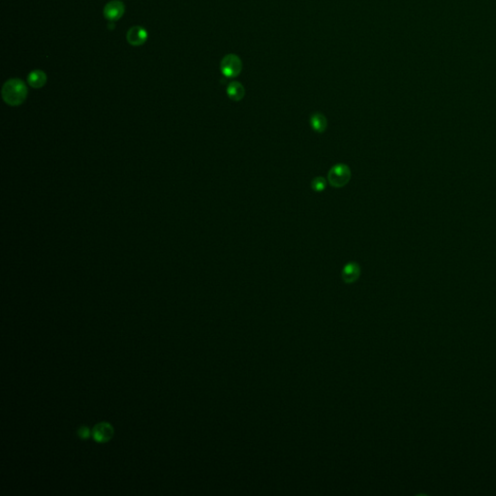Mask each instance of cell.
Masks as SVG:
<instances>
[{"mask_svg": "<svg viewBox=\"0 0 496 496\" xmlns=\"http://www.w3.org/2000/svg\"><path fill=\"white\" fill-rule=\"evenodd\" d=\"M27 96V87L20 79L8 80L2 87V98L10 106H20Z\"/></svg>", "mask_w": 496, "mask_h": 496, "instance_id": "obj_1", "label": "cell"}, {"mask_svg": "<svg viewBox=\"0 0 496 496\" xmlns=\"http://www.w3.org/2000/svg\"><path fill=\"white\" fill-rule=\"evenodd\" d=\"M352 177V172L346 164L332 166L328 173V182L334 188H341L348 184Z\"/></svg>", "mask_w": 496, "mask_h": 496, "instance_id": "obj_2", "label": "cell"}, {"mask_svg": "<svg viewBox=\"0 0 496 496\" xmlns=\"http://www.w3.org/2000/svg\"><path fill=\"white\" fill-rule=\"evenodd\" d=\"M220 70L224 77L233 79L237 77L242 70V61L235 54L226 55L221 60Z\"/></svg>", "mask_w": 496, "mask_h": 496, "instance_id": "obj_3", "label": "cell"}, {"mask_svg": "<svg viewBox=\"0 0 496 496\" xmlns=\"http://www.w3.org/2000/svg\"><path fill=\"white\" fill-rule=\"evenodd\" d=\"M125 12V5L120 0H111L104 7V16L110 22L118 21Z\"/></svg>", "mask_w": 496, "mask_h": 496, "instance_id": "obj_4", "label": "cell"}, {"mask_svg": "<svg viewBox=\"0 0 496 496\" xmlns=\"http://www.w3.org/2000/svg\"><path fill=\"white\" fill-rule=\"evenodd\" d=\"M149 38L148 31L142 26H133L127 31L126 39L128 43L134 47L142 46Z\"/></svg>", "mask_w": 496, "mask_h": 496, "instance_id": "obj_5", "label": "cell"}, {"mask_svg": "<svg viewBox=\"0 0 496 496\" xmlns=\"http://www.w3.org/2000/svg\"><path fill=\"white\" fill-rule=\"evenodd\" d=\"M113 436V428L109 423L103 422L97 424L92 431V437L98 443L110 441Z\"/></svg>", "mask_w": 496, "mask_h": 496, "instance_id": "obj_6", "label": "cell"}, {"mask_svg": "<svg viewBox=\"0 0 496 496\" xmlns=\"http://www.w3.org/2000/svg\"><path fill=\"white\" fill-rule=\"evenodd\" d=\"M361 276V267L356 262H350L346 264L341 272L342 280L347 284L356 282Z\"/></svg>", "mask_w": 496, "mask_h": 496, "instance_id": "obj_7", "label": "cell"}, {"mask_svg": "<svg viewBox=\"0 0 496 496\" xmlns=\"http://www.w3.org/2000/svg\"><path fill=\"white\" fill-rule=\"evenodd\" d=\"M309 122H310L311 128L319 134L324 133L328 128L327 117L322 112H319V111L314 112L310 115Z\"/></svg>", "mask_w": 496, "mask_h": 496, "instance_id": "obj_8", "label": "cell"}, {"mask_svg": "<svg viewBox=\"0 0 496 496\" xmlns=\"http://www.w3.org/2000/svg\"><path fill=\"white\" fill-rule=\"evenodd\" d=\"M226 92H227L228 97L235 102H238V101L242 100V98L245 95L244 86L239 82L230 83L227 86Z\"/></svg>", "mask_w": 496, "mask_h": 496, "instance_id": "obj_9", "label": "cell"}, {"mask_svg": "<svg viewBox=\"0 0 496 496\" xmlns=\"http://www.w3.org/2000/svg\"><path fill=\"white\" fill-rule=\"evenodd\" d=\"M27 82L33 88H41L47 83V75L41 70H34L28 74Z\"/></svg>", "mask_w": 496, "mask_h": 496, "instance_id": "obj_10", "label": "cell"}, {"mask_svg": "<svg viewBox=\"0 0 496 496\" xmlns=\"http://www.w3.org/2000/svg\"><path fill=\"white\" fill-rule=\"evenodd\" d=\"M327 187V180L323 176H316L311 181V189L315 192H323Z\"/></svg>", "mask_w": 496, "mask_h": 496, "instance_id": "obj_11", "label": "cell"}, {"mask_svg": "<svg viewBox=\"0 0 496 496\" xmlns=\"http://www.w3.org/2000/svg\"><path fill=\"white\" fill-rule=\"evenodd\" d=\"M90 431L88 428L86 427H81L79 430H78V435L82 438V439H87L89 436H90Z\"/></svg>", "mask_w": 496, "mask_h": 496, "instance_id": "obj_12", "label": "cell"}]
</instances>
